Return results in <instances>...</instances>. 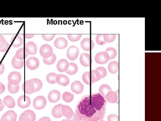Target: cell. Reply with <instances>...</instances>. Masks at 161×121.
<instances>
[{
  "mask_svg": "<svg viewBox=\"0 0 161 121\" xmlns=\"http://www.w3.org/2000/svg\"><path fill=\"white\" fill-rule=\"evenodd\" d=\"M111 91H112V89H111V87L109 85L106 84L101 85L99 89V93L104 98H105L107 93Z\"/></svg>",
  "mask_w": 161,
  "mask_h": 121,
  "instance_id": "83f0119b",
  "label": "cell"
},
{
  "mask_svg": "<svg viewBox=\"0 0 161 121\" xmlns=\"http://www.w3.org/2000/svg\"><path fill=\"white\" fill-rule=\"evenodd\" d=\"M57 74L56 73H50L47 75V81L48 83L51 84H55L56 83V77L57 76Z\"/></svg>",
  "mask_w": 161,
  "mask_h": 121,
  "instance_id": "4dcf8cb0",
  "label": "cell"
},
{
  "mask_svg": "<svg viewBox=\"0 0 161 121\" xmlns=\"http://www.w3.org/2000/svg\"><path fill=\"white\" fill-rule=\"evenodd\" d=\"M116 35H103L104 40L106 43L113 42L116 39Z\"/></svg>",
  "mask_w": 161,
  "mask_h": 121,
  "instance_id": "d590c367",
  "label": "cell"
},
{
  "mask_svg": "<svg viewBox=\"0 0 161 121\" xmlns=\"http://www.w3.org/2000/svg\"></svg>",
  "mask_w": 161,
  "mask_h": 121,
  "instance_id": "680465c9",
  "label": "cell"
},
{
  "mask_svg": "<svg viewBox=\"0 0 161 121\" xmlns=\"http://www.w3.org/2000/svg\"><path fill=\"white\" fill-rule=\"evenodd\" d=\"M78 70V67L77 65L75 63L73 62H71L69 64V67L66 73L69 75H73L76 74Z\"/></svg>",
  "mask_w": 161,
  "mask_h": 121,
  "instance_id": "f1b7e54d",
  "label": "cell"
},
{
  "mask_svg": "<svg viewBox=\"0 0 161 121\" xmlns=\"http://www.w3.org/2000/svg\"><path fill=\"white\" fill-rule=\"evenodd\" d=\"M62 105V104H58L54 107L52 109V115L55 118H60L63 116L61 110V107Z\"/></svg>",
  "mask_w": 161,
  "mask_h": 121,
  "instance_id": "d4e9b609",
  "label": "cell"
},
{
  "mask_svg": "<svg viewBox=\"0 0 161 121\" xmlns=\"http://www.w3.org/2000/svg\"><path fill=\"white\" fill-rule=\"evenodd\" d=\"M25 113H26L28 114L31 118V121H35L36 119V115L35 113L31 110H27V111H25Z\"/></svg>",
  "mask_w": 161,
  "mask_h": 121,
  "instance_id": "60d3db41",
  "label": "cell"
},
{
  "mask_svg": "<svg viewBox=\"0 0 161 121\" xmlns=\"http://www.w3.org/2000/svg\"><path fill=\"white\" fill-rule=\"evenodd\" d=\"M38 121H51V120L48 117H44L41 118Z\"/></svg>",
  "mask_w": 161,
  "mask_h": 121,
  "instance_id": "816d5d0a",
  "label": "cell"
},
{
  "mask_svg": "<svg viewBox=\"0 0 161 121\" xmlns=\"http://www.w3.org/2000/svg\"><path fill=\"white\" fill-rule=\"evenodd\" d=\"M91 71L94 73V75H95V78H96V82H97L98 80L101 79V75H100V73H99L98 70H92Z\"/></svg>",
  "mask_w": 161,
  "mask_h": 121,
  "instance_id": "f6af8a7d",
  "label": "cell"
},
{
  "mask_svg": "<svg viewBox=\"0 0 161 121\" xmlns=\"http://www.w3.org/2000/svg\"><path fill=\"white\" fill-rule=\"evenodd\" d=\"M11 63L14 68L16 69H20L23 67L24 65V60L18 59L15 56H14L12 60Z\"/></svg>",
  "mask_w": 161,
  "mask_h": 121,
  "instance_id": "603a6c76",
  "label": "cell"
},
{
  "mask_svg": "<svg viewBox=\"0 0 161 121\" xmlns=\"http://www.w3.org/2000/svg\"><path fill=\"white\" fill-rule=\"evenodd\" d=\"M96 41L100 45H103L106 44L103 38V35H97L96 36Z\"/></svg>",
  "mask_w": 161,
  "mask_h": 121,
  "instance_id": "8d00e7d4",
  "label": "cell"
},
{
  "mask_svg": "<svg viewBox=\"0 0 161 121\" xmlns=\"http://www.w3.org/2000/svg\"><path fill=\"white\" fill-rule=\"evenodd\" d=\"M5 91V86L3 84L1 83L0 85V94L3 93Z\"/></svg>",
  "mask_w": 161,
  "mask_h": 121,
  "instance_id": "681fc988",
  "label": "cell"
},
{
  "mask_svg": "<svg viewBox=\"0 0 161 121\" xmlns=\"http://www.w3.org/2000/svg\"><path fill=\"white\" fill-rule=\"evenodd\" d=\"M79 53V49L77 47L75 46H70L68 48L67 51L68 58L72 60H76L78 57Z\"/></svg>",
  "mask_w": 161,
  "mask_h": 121,
  "instance_id": "52a82bcc",
  "label": "cell"
},
{
  "mask_svg": "<svg viewBox=\"0 0 161 121\" xmlns=\"http://www.w3.org/2000/svg\"><path fill=\"white\" fill-rule=\"evenodd\" d=\"M105 98L110 103H116L118 102V95H117L116 92H114L112 91H110L107 93Z\"/></svg>",
  "mask_w": 161,
  "mask_h": 121,
  "instance_id": "44dd1931",
  "label": "cell"
},
{
  "mask_svg": "<svg viewBox=\"0 0 161 121\" xmlns=\"http://www.w3.org/2000/svg\"><path fill=\"white\" fill-rule=\"evenodd\" d=\"M54 45L58 49H64L67 46V40L64 38L59 37L54 41Z\"/></svg>",
  "mask_w": 161,
  "mask_h": 121,
  "instance_id": "e0dca14e",
  "label": "cell"
},
{
  "mask_svg": "<svg viewBox=\"0 0 161 121\" xmlns=\"http://www.w3.org/2000/svg\"><path fill=\"white\" fill-rule=\"evenodd\" d=\"M60 97V93L56 90L51 91L48 95V99L51 103H56L59 101Z\"/></svg>",
  "mask_w": 161,
  "mask_h": 121,
  "instance_id": "9a60e30c",
  "label": "cell"
},
{
  "mask_svg": "<svg viewBox=\"0 0 161 121\" xmlns=\"http://www.w3.org/2000/svg\"><path fill=\"white\" fill-rule=\"evenodd\" d=\"M56 82L60 85L66 86L69 84V78L66 75H57L56 77Z\"/></svg>",
  "mask_w": 161,
  "mask_h": 121,
  "instance_id": "d6986e66",
  "label": "cell"
},
{
  "mask_svg": "<svg viewBox=\"0 0 161 121\" xmlns=\"http://www.w3.org/2000/svg\"><path fill=\"white\" fill-rule=\"evenodd\" d=\"M71 89L73 93L80 94L84 90V86L80 81H75L71 84Z\"/></svg>",
  "mask_w": 161,
  "mask_h": 121,
  "instance_id": "7c38bea8",
  "label": "cell"
},
{
  "mask_svg": "<svg viewBox=\"0 0 161 121\" xmlns=\"http://www.w3.org/2000/svg\"><path fill=\"white\" fill-rule=\"evenodd\" d=\"M82 36L81 35H68V38L72 42L78 41Z\"/></svg>",
  "mask_w": 161,
  "mask_h": 121,
  "instance_id": "74e56055",
  "label": "cell"
},
{
  "mask_svg": "<svg viewBox=\"0 0 161 121\" xmlns=\"http://www.w3.org/2000/svg\"><path fill=\"white\" fill-rule=\"evenodd\" d=\"M5 66L2 62L0 61V75H2L4 72Z\"/></svg>",
  "mask_w": 161,
  "mask_h": 121,
  "instance_id": "c3c4849f",
  "label": "cell"
},
{
  "mask_svg": "<svg viewBox=\"0 0 161 121\" xmlns=\"http://www.w3.org/2000/svg\"><path fill=\"white\" fill-rule=\"evenodd\" d=\"M1 82H0V85H1Z\"/></svg>",
  "mask_w": 161,
  "mask_h": 121,
  "instance_id": "6f0895ef",
  "label": "cell"
},
{
  "mask_svg": "<svg viewBox=\"0 0 161 121\" xmlns=\"http://www.w3.org/2000/svg\"><path fill=\"white\" fill-rule=\"evenodd\" d=\"M67 121H80L79 117L78 116L76 113L73 112V116L70 119H67Z\"/></svg>",
  "mask_w": 161,
  "mask_h": 121,
  "instance_id": "bcb514c9",
  "label": "cell"
},
{
  "mask_svg": "<svg viewBox=\"0 0 161 121\" xmlns=\"http://www.w3.org/2000/svg\"><path fill=\"white\" fill-rule=\"evenodd\" d=\"M4 104L9 108H13L15 106V102L13 98L10 96H6L4 98Z\"/></svg>",
  "mask_w": 161,
  "mask_h": 121,
  "instance_id": "484cf974",
  "label": "cell"
},
{
  "mask_svg": "<svg viewBox=\"0 0 161 121\" xmlns=\"http://www.w3.org/2000/svg\"><path fill=\"white\" fill-rule=\"evenodd\" d=\"M17 102L18 106L20 108L25 109L30 106L31 101L29 97L23 95L18 98Z\"/></svg>",
  "mask_w": 161,
  "mask_h": 121,
  "instance_id": "9c48e42d",
  "label": "cell"
},
{
  "mask_svg": "<svg viewBox=\"0 0 161 121\" xmlns=\"http://www.w3.org/2000/svg\"><path fill=\"white\" fill-rule=\"evenodd\" d=\"M80 61L81 65L85 67H89L91 63V57L89 54L82 53L80 55Z\"/></svg>",
  "mask_w": 161,
  "mask_h": 121,
  "instance_id": "2e32d148",
  "label": "cell"
},
{
  "mask_svg": "<svg viewBox=\"0 0 161 121\" xmlns=\"http://www.w3.org/2000/svg\"><path fill=\"white\" fill-rule=\"evenodd\" d=\"M47 101L43 96H38L33 101V106L37 110L43 109L46 106Z\"/></svg>",
  "mask_w": 161,
  "mask_h": 121,
  "instance_id": "277c9868",
  "label": "cell"
},
{
  "mask_svg": "<svg viewBox=\"0 0 161 121\" xmlns=\"http://www.w3.org/2000/svg\"><path fill=\"white\" fill-rule=\"evenodd\" d=\"M34 35H25V37L27 39H30L34 36Z\"/></svg>",
  "mask_w": 161,
  "mask_h": 121,
  "instance_id": "f5cc1de1",
  "label": "cell"
},
{
  "mask_svg": "<svg viewBox=\"0 0 161 121\" xmlns=\"http://www.w3.org/2000/svg\"><path fill=\"white\" fill-rule=\"evenodd\" d=\"M28 54L27 53L24 48H19L18 49L17 51L16 52L15 57L19 60H24L25 58H26Z\"/></svg>",
  "mask_w": 161,
  "mask_h": 121,
  "instance_id": "4316f807",
  "label": "cell"
},
{
  "mask_svg": "<svg viewBox=\"0 0 161 121\" xmlns=\"http://www.w3.org/2000/svg\"><path fill=\"white\" fill-rule=\"evenodd\" d=\"M106 52L108 53V55L110 56L111 59H113L115 58L117 55V51L115 48H108L106 50Z\"/></svg>",
  "mask_w": 161,
  "mask_h": 121,
  "instance_id": "e575fe53",
  "label": "cell"
},
{
  "mask_svg": "<svg viewBox=\"0 0 161 121\" xmlns=\"http://www.w3.org/2000/svg\"><path fill=\"white\" fill-rule=\"evenodd\" d=\"M110 59V56L106 52H98L95 56V61L98 64H106Z\"/></svg>",
  "mask_w": 161,
  "mask_h": 121,
  "instance_id": "3957f363",
  "label": "cell"
},
{
  "mask_svg": "<svg viewBox=\"0 0 161 121\" xmlns=\"http://www.w3.org/2000/svg\"><path fill=\"white\" fill-rule=\"evenodd\" d=\"M6 41L4 37L2 35H0V48H3L6 45Z\"/></svg>",
  "mask_w": 161,
  "mask_h": 121,
  "instance_id": "ee69618b",
  "label": "cell"
},
{
  "mask_svg": "<svg viewBox=\"0 0 161 121\" xmlns=\"http://www.w3.org/2000/svg\"><path fill=\"white\" fill-rule=\"evenodd\" d=\"M39 53L43 58H49L53 54V49L49 44H43L40 47Z\"/></svg>",
  "mask_w": 161,
  "mask_h": 121,
  "instance_id": "7a4b0ae2",
  "label": "cell"
},
{
  "mask_svg": "<svg viewBox=\"0 0 161 121\" xmlns=\"http://www.w3.org/2000/svg\"><path fill=\"white\" fill-rule=\"evenodd\" d=\"M80 46L85 51H89L94 48V44L91 39L85 38L81 41Z\"/></svg>",
  "mask_w": 161,
  "mask_h": 121,
  "instance_id": "ba28073f",
  "label": "cell"
},
{
  "mask_svg": "<svg viewBox=\"0 0 161 121\" xmlns=\"http://www.w3.org/2000/svg\"><path fill=\"white\" fill-rule=\"evenodd\" d=\"M56 59V56L54 53H53L52 56L49 57V58H43V61L46 65H50L53 64L55 62Z\"/></svg>",
  "mask_w": 161,
  "mask_h": 121,
  "instance_id": "d6a6232c",
  "label": "cell"
},
{
  "mask_svg": "<svg viewBox=\"0 0 161 121\" xmlns=\"http://www.w3.org/2000/svg\"><path fill=\"white\" fill-rule=\"evenodd\" d=\"M62 121H67V120L65 119H64Z\"/></svg>",
  "mask_w": 161,
  "mask_h": 121,
  "instance_id": "11a10c76",
  "label": "cell"
},
{
  "mask_svg": "<svg viewBox=\"0 0 161 121\" xmlns=\"http://www.w3.org/2000/svg\"><path fill=\"white\" fill-rule=\"evenodd\" d=\"M82 79L84 83L87 85H90L96 82L95 75L92 71L85 72L82 75Z\"/></svg>",
  "mask_w": 161,
  "mask_h": 121,
  "instance_id": "8992f818",
  "label": "cell"
},
{
  "mask_svg": "<svg viewBox=\"0 0 161 121\" xmlns=\"http://www.w3.org/2000/svg\"><path fill=\"white\" fill-rule=\"evenodd\" d=\"M96 70H98L101 75V79H103L106 77L107 75V70L106 69L103 67H99L96 69Z\"/></svg>",
  "mask_w": 161,
  "mask_h": 121,
  "instance_id": "ab89813d",
  "label": "cell"
},
{
  "mask_svg": "<svg viewBox=\"0 0 161 121\" xmlns=\"http://www.w3.org/2000/svg\"><path fill=\"white\" fill-rule=\"evenodd\" d=\"M74 97L73 94H72L71 93L68 92H65L63 94L62 99L66 102L69 103L72 101Z\"/></svg>",
  "mask_w": 161,
  "mask_h": 121,
  "instance_id": "1f68e13d",
  "label": "cell"
},
{
  "mask_svg": "<svg viewBox=\"0 0 161 121\" xmlns=\"http://www.w3.org/2000/svg\"><path fill=\"white\" fill-rule=\"evenodd\" d=\"M56 35H42L43 38L46 41H51L55 37Z\"/></svg>",
  "mask_w": 161,
  "mask_h": 121,
  "instance_id": "b9f144b4",
  "label": "cell"
},
{
  "mask_svg": "<svg viewBox=\"0 0 161 121\" xmlns=\"http://www.w3.org/2000/svg\"><path fill=\"white\" fill-rule=\"evenodd\" d=\"M5 107L3 101L0 99V111H2Z\"/></svg>",
  "mask_w": 161,
  "mask_h": 121,
  "instance_id": "f907efd6",
  "label": "cell"
},
{
  "mask_svg": "<svg viewBox=\"0 0 161 121\" xmlns=\"http://www.w3.org/2000/svg\"><path fill=\"white\" fill-rule=\"evenodd\" d=\"M69 62L65 59H60L56 65L57 70L60 72H66L69 67Z\"/></svg>",
  "mask_w": 161,
  "mask_h": 121,
  "instance_id": "5bb4252c",
  "label": "cell"
},
{
  "mask_svg": "<svg viewBox=\"0 0 161 121\" xmlns=\"http://www.w3.org/2000/svg\"><path fill=\"white\" fill-rule=\"evenodd\" d=\"M1 121H5L3 117L2 116L1 119Z\"/></svg>",
  "mask_w": 161,
  "mask_h": 121,
  "instance_id": "db71d44e",
  "label": "cell"
},
{
  "mask_svg": "<svg viewBox=\"0 0 161 121\" xmlns=\"http://www.w3.org/2000/svg\"><path fill=\"white\" fill-rule=\"evenodd\" d=\"M8 89L9 92L12 94H15V93H18V91L19 89V84L18 85H12L8 83Z\"/></svg>",
  "mask_w": 161,
  "mask_h": 121,
  "instance_id": "836d02e7",
  "label": "cell"
},
{
  "mask_svg": "<svg viewBox=\"0 0 161 121\" xmlns=\"http://www.w3.org/2000/svg\"><path fill=\"white\" fill-rule=\"evenodd\" d=\"M19 121H31V120L28 114L23 112L21 115L19 119Z\"/></svg>",
  "mask_w": 161,
  "mask_h": 121,
  "instance_id": "f35d334b",
  "label": "cell"
},
{
  "mask_svg": "<svg viewBox=\"0 0 161 121\" xmlns=\"http://www.w3.org/2000/svg\"><path fill=\"white\" fill-rule=\"evenodd\" d=\"M61 110L63 116L66 117L67 119H71L73 116V111L72 108L68 106L62 105L61 107Z\"/></svg>",
  "mask_w": 161,
  "mask_h": 121,
  "instance_id": "ac0fdd59",
  "label": "cell"
},
{
  "mask_svg": "<svg viewBox=\"0 0 161 121\" xmlns=\"http://www.w3.org/2000/svg\"><path fill=\"white\" fill-rule=\"evenodd\" d=\"M107 101L99 93L84 96L76 105V113L81 121L103 119Z\"/></svg>",
  "mask_w": 161,
  "mask_h": 121,
  "instance_id": "6da1fadb",
  "label": "cell"
},
{
  "mask_svg": "<svg viewBox=\"0 0 161 121\" xmlns=\"http://www.w3.org/2000/svg\"><path fill=\"white\" fill-rule=\"evenodd\" d=\"M108 70L112 74H115L119 70V64L117 61H113L110 62L108 65Z\"/></svg>",
  "mask_w": 161,
  "mask_h": 121,
  "instance_id": "cb8c5ba5",
  "label": "cell"
},
{
  "mask_svg": "<svg viewBox=\"0 0 161 121\" xmlns=\"http://www.w3.org/2000/svg\"><path fill=\"white\" fill-rule=\"evenodd\" d=\"M2 116L5 121H16L17 115L13 111H9L4 114Z\"/></svg>",
  "mask_w": 161,
  "mask_h": 121,
  "instance_id": "ffe728a7",
  "label": "cell"
},
{
  "mask_svg": "<svg viewBox=\"0 0 161 121\" xmlns=\"http://www.w3.org/2000/svg\"><path fill=\"white\" fill-rule=\"evenodd\" d=\"M31 80L34 85L35 92L39 91L42 88L43 83L42 81L40 79H36V78L32 79Z\"/></svg>",
  "mask_w": 161,
  "mask_h": 121,
  "instance_id": "f546056e",
  "label": "cell"
},
{
  "mask_svg": "<svg viewBox=\"0 0 161 121\" xmlns=\"http://www.w3.org/2000/svg\"><path fill=\"white\" fill-rule=\"evenodd\" d=\"M23 90L27 94H32L35 92V87L31 80L25 81L23 84Z\"/></svg>",
  "mask_w": 161,
  "mask_h": 121,
  "instance_id": "8fae6325",
  "label": "cell"
},
{
  "mask_svg": "<svg viewBox=\"0 0 161 121\" xmlns=\"http://www.w3.org/2000/svg\"><path fill=\"white\" fill-rule=\"evenodd\" d=\"M26 65L27 68L30 70H35L39 66V61L36 57L31 56L27 59Z\"/></svg>",
  "mask_w": 161,
  "mask_h": 121,
  "instance_id": "30bf717a",
  "label": "cell"
},
{
  "mask_svg": "<svg viewBox=\"0 0 161 121\" xmlns=\"http://www.w3.org/2000/svg\"><path fill=\"white\" fill-rule=\"evenodd\" d=\"M108 121H119L118 116L116 115H110L107 117Z\"/></svg>",
  "mask_w": 161,
  "mask_h": 121,
  "instance_id": "7bdbcfd3",
  "label": "cell"
},
{
  "mask_svg": "<svg viewBox=\"0 0 161 121\" xmlns=\"http://www.w3.org/2000/svg\"><path fill=\"white\" fill-rule=\"evenodd\" d=\"M10 42L13 46L17 48L23 45V40L20 35H14L11 39Z\"/></svg>",
  "mask_w": 161,
  "mask_h": 121,
  "instance_id": "7402d4cb",
  "label": "cell"
},
{
  "mask_svg": "<svg viewBox=\"0 0 161 121\" xmlns=\"http://www.w3.org/2000/svg\"><path fill=\"white\" fill-rule=\"evenodd\" d=\"M21 80V75L17 71H13L9 74V83L12 85H18Z\"/></svg>",
  "mask_w": 161,
  "mask_h": 121,
  "instance_id": "5b68a950",
  "label": "cell"
},
{
  "mask_svg": "<svg viewBox=\"0 0 161 121\" xmlns=\"http://www.w3.org/2000/svg\"><path fill=\"white\" fill-rule=\"evenodd\" d=\"M25 51L28 54L35 55L37 51L36 44L33 42H29L26 44Z\"/></svg>",
  "mask_w": 161,
  "mask_h": 121,
  "instance_id": "4fadbf2b",
  "label": "cell"
},
{
  "mask_svg": "<svg viewBox=\"0 0 161 121\" xmlns=\"http://www.w3.org/2000/svg\"><path fill=\"white\" fill-rule=\"evenodd\" d=\"M9 47H10V44H9L8 43L6 42V45H5V47H4L3 48H0V52H6L7 51Z\"/></svg>",
  "mask_w": 161,
  "mask_h": 121,
  "instance_id": "7dc6e473",
  "label": "cell"
},
{
  "mask_svg": "<svg viewBox=\"0 0 161 121\" xmlns=\"http://www.w3.org/2000/svg\"><path fill=\"white\" fill-rule=\"evenodd\" d=\"M98 121H103V120H98Z\"/></svg>",
  "mask_w": 161,
  "mask_h": 121,
  "instance_id": "9f6ffc18",
  "label": "cell"
}]
</instances>
